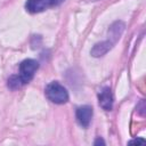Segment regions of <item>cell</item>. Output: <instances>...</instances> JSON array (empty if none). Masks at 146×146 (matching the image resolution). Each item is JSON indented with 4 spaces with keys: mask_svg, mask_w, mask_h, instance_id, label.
<instances>
[{
    "mask_svg": "<svg viewBox=\"0 0 146 146\" xmlns=\"http://www.w3.org/2000/svg\"><path fill=\"white\" fill-rule=\"evenodd\" d=\"M57 0H27L25 3V8L29 13L35 14L41 13L55 5H57Z\"/></svg>",
    "mask_w": 146,
    "mask_h": 146,
    "instance_id": "cell-3",
    "label": "cell"
},
{
    "mask_svg": "<svg viewBox=\"0 0 146 146\" xmlns=\"http://www.w3.org/2000/svg\"><path fill=\"white\" fill-rule=\"evenodd\" d=\"M38 68H39V63L34 59H30V58L24 59L19 64V76L24 84L29 83L33 79L34 73L36 72Z\"/></svg>",
    "mask_w": 146,
    "mask_h": 146,
    "instance_id": "cell-2",
    "label": "cell"
},
{
    "mask_svg": "<svg viewBox=\"0 0 146 146\" xmlns=\"http://www.w3.org/2000/svg\"><path fill=\"white\" fill-rule=\"evenodd\" d=\"M113 46H114V44H113L110 40H105V41L98 42V43H96V44L91 48L90 54H91L92 57H102V56H104L105 54H107V52L112 49Z\"/></svg>",
    "mask_w": 146,
    "mask_h": 146,
    "instance_id": "cell-7",
    "label": "cell"
},
{
    "mask_svg": "<svg viewBox=\"0 0 146 146\" xmlns=\"http://www.w3.org/2000/svg\"><path fill=\"white\" fill-rule=\"evenodd\" d=\"M92 114H94L92 107L89 106V105H83V106H80V107L76 108L75 117H76L78 123L82 128H88L90 122H91Z\"/></svg>",
    "mask_w": 146,
    "mask_h": 146,
    "instance_id": "cell-4",
    "label": "cell"
},
{
    "mask_svg": "<svg viewBox=\"0 0 146 146\" xmlns=\"http://www.w3.org/2000/svg\"><path fill=\"white\" fill-rule=\"evenodd\" d=\"M94 145H95V146H98V145H105V141H104V139H103V138L97 137V138H96V140L94 141Z\"/></svg>",
    "mask_w": 146,
    "mask_h": 146,
    "instance_id": "cell-10",
    "label": "cell"
},
{
    "mask_svg": "<svg viewBox=\"0 0 146 146\" xmlns=\"http://www.w3.org/2000/svg\"><path fill=\"white\" fill-rule=\"evenodd\" d=\"M7 86H8L9 89L16 90V89H19L22 86H24V83H23V81H22L19 74H17V75H11V76L8 79Z\"/></svg>",
    "mask_w": 146,
    "mask_h": 146,
    "instance_id": "cell-8",
    "label": "cell"
},
{
    "mask_svg": "<svg viewBox=\"0 0 146 146\" xmlns=\"http://www.w3.org/2000/svg\"><path fill=\"white\" fill-rule=\"evenodd\" d=\"M46 97L55 104H65L68 100V92L64 86L57 81H52L47 84L44 89Z\"/></svg>",
    "mask_w": 146,
    "mask_h": 146,
    "instance_id": "cell-1",
    "label": "cell"
},
{
    "mask_svg": "<svg viewBox=\"0 0 146 146\" xmlns=\"http://www.w3.org/2000/svg\"><path fill=\"white\" fill-rule=\"evenodd\" d=\"M145 143V139L144 138H135L132 140H130L128 144L129 145H133V144H144Z\"/></svg>",
    "mask_w": 146,
    "mask_h": 146,
    "instance_id": "cell-9",
    "label": "cell"
},
{
    "mask_svg": "<svg viewBox=\"0 0 146 146\" xmlns=\"http://www.w3.org/2000/svg\"><path fill=\"white\" fill-rule=\"evenodd\" d=\"M98 103H99V106L105 111H111L113 108L114 98L110 87H104L102 91L98 94Z\"/></svg>",
    "mask_w": 146,
    "mask_h": 146,
    "instance_id": "cell-5",
    "label": "cell"
},
{
    "mask_svg": "<svg viewBox=\"0 0 146 146\" xmlns=\"http://www.w3.org/2000/svg\"><path fill=\"white\" fill-rule=\"evenodd\" d=\"M124 27H125V24L122 21H116L110 26V29H108V40L113 44H115L119 41V39L121 38V35L124 31Z\"/></svg>",
    "mask_w": 146,
    "mask_h": 146,
    "instance_id": "cell-6",
    "label": "cell"
},
{
    "mask_svg": "<svg viewBox=\"0 0 146 146\" xmlns=\"http://www.w3.org/2000/svg\"><path fill=\"white\" fill-rule=\"evenodd\" d=\"M91 1H98V0H91Z\"/></svg>",
    "mask_w": 146,
    "mask_h": 146,
    "instance_id": "cell-11",
    "label": "cell"
}]
</instances>
